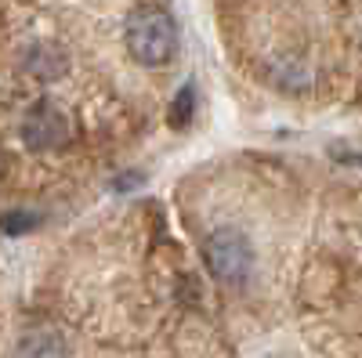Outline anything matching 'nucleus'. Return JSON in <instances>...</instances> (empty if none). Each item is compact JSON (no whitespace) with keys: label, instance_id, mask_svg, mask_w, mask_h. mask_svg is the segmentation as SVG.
Returning a JSON list of instances; mask_svg holds the SVG:
<instances>
[{"label":"nucleus","instance_id":"f257e3e1","mask_svg":"<svg viewBox=\"0 0 362 358\" xmlns=\"http://www.w3.org/2000/svg\"><path fill=\"white\" fill-rule=\"evenodd\" d=\"M124 40H127L131 58L145 69H160V66L174 62V54L181 47V33H177L174 15L156 8V4H141V8L131 11Z\"/></svg>","mask_w":362,"mask_h":358},{"label":"nucleus","instance_id":"f03ea898","mask_svg":"<svg viewBox=\"0 0 362 358\" xmlns=\"http://www.w3.org/2000/svg\"><path fill=\"white\" fill-rule=\"evenodd\" d=\"M203 261L206 268L214 272L218 282H228V286H239L250 272V261H254V250L247 243V235L239 228H218L203 239Z\"/></svg>","mask_w":362,"mask_h":358},{"label":"nucleus","instance_id":"7ed1b4c3","mask_svg":"<svg viewBox=\"0 0 362 358\" xmlns=\"http://www.w3.org/2000/svg\"><path fill=\"white\" fill-rule=\"evenodd\" d=\"M22 141L33 153H47V148H62L69 141V119L54 102H37L22 119Z\"/></svg>","mask_w":362,"mask_h":358},{"label":"nucleus","instance_id":"20e7f679","mask_svg":"<svg viewBox=\"0 0 362 358\" xmlns=\"http://www.w3.org/2000/svg\"><path fill=\"white\" fill-rule=\"evenodd\" d=\"M192 112H196V87H192V83H181L177 95H174V102H170V127H174V131L189 127Z\"/></svg>","mask_w":362,"mask_h":358},{"label":"nucleus","instance_id":"39448f33","mask_svg":"<svg viewBox=\"0 0 362 358\" xmlns=\"http://www.w3.org/2000/svg\"><path fill=\"white\" fill-rule=\"evenodd\" d=\"M22 358H62V344L54 333H33L22 344Z\"/></svg>","mask_w":362,"mask_h":358},{"label":"nucleus","instance_id":"423d86ee","mask_svg":"<svg viewBox=\"0 0 362 358\" xmlns=\"http://www.w3.org/2000/svg\"><path fill=\"white\" fill-rule=\"evenodd\" d=\"M37 225H40V217L25 214V210H15V214L0 217V232H4V235H25V232H33Z\"/></svg>","mask_w":362,"mask_h":358}]
</instances>
